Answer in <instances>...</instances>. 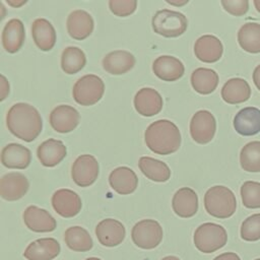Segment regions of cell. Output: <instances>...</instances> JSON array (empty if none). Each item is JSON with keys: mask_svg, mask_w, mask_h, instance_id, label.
Here are the masks:
<instances>
[{"mask_svg": "<svg viewBox=\"0 0 260 260\" xmlns=\"http://www.w3.org/2000/svg\"><path fill=\"white\" fill-rule=\"evenodd\" d=\"M67 148L61 140L50 138L42 142L38 149L37 155L44 167L52 168L60 164L66 156Z\"/></svg>", "mask_w": 260, "mask_h": 260, "instance_id": "7402d4cb", "label": "cell"}, {"mask_svg": "<svg viewBox=\"0 0 260 260\" xmlns=\"http://www.w3.org/2000/svg\"><path fill=\"white\" fill-rule=\"evenodd\" d=\"M35 44L42 51H50L56 43V31L52 23L45 18H38L31 24Z\"/></svg>", "mask_w": 260, "mask_h": 260, "instance_id": "83f0119b", "label": "cell"}, {"mask_svg": "<svg viewBox=\"0 0 260 260\" xmlns=\"http://www.w3.org/2000/svg\"><path fill=\"white\" fill-rule=\"evenodd\" d=\"M167 2L169 3V4H171V5H184V4H186V3H188V0H185V1H183V2H173V1H170V0H167Z\"/></svg>", "mask_w": 260, "mask_h": 260, "instance_id": "b9f144b4", "label": "cell"}, {"mask_svg": "<svg viewBox=\"0 0 260 260\" xmlns=\"http://www.w3.org/2000/svg\"><path fill=\"white\" fill-rule=\"evenodd\" d=\"M146 146L156 154L167 155L176 152L181 145V133L177 125L169 120L151 123L144 133Z\"/></svg>", "mask_w": 260, "mask_h": 260, "instance_id": "7a4b0ae2", "label": "cell"}, {"mask_svg": "<svg viewBox=\"0 0 260 260\" xmlns=\"http://www.w3.org/2000/svg\"><path fill=\"white\" fill-rule=\"evenodd\" d=\"M6 125L14 136L26 142L35 140L43 128L39 111L26 103H16L8 110Z\"/></svg>", "mask_w": 260, "mask_h": 260, "instance_id": "6da1fadb", "label": "cell"}, {"mask_svg": "<svg viewBox=\"0 0 260 260\" xmlns=\"http://www.w3.org/2000/svg\"><path fill=\"white\" fill-rule=\"evenodd\" d=\"M151 24L155 34L166 38H177L186 31L188 20L179 11L162 9L152 16Z\"/></svg>", "mask_w": 260, "mask_h": 260, "instance_id": "5b68a950", "label": "cell"}, {"mask_svg": "<svg viewBox=\"0 0 260 260\" xmlns=\"http://www.w3.org/2000/svg\"><path fill=\"white\" fill-rule=\"evenodd\" d=\"M26 1H22V2H20V3H14V2H12V1H8L7 0V3L9 4V5H11V6H14V7H17V6H20V5H22V4H24Z\"/></svg>", "mask_w": 260, "mask_h": 260, "instance_id": "7bdbcfd3", "label": "cell"}, {"mask_svg": "<svg viewBox=\"0 0 260 260\" xmlns=\"http://www.w3.org/2000/svg\"><path fill=\"white\" fill-rule=\"evenodd\" d=\"M243 205L250 209L260 208V183L247 181L241 187Z\"/></svg>", "mask_w": 260, "mask_h": 260, "instance_id": "e575fe53", "label": "cell"}, {"mask_svg": "<svg viewBox=\"0 0 260 260\" xmlns=\"http://www.w3.org/2000/svg\"><path fill=\"white\" fill-rule=\"evenodd\" d=\"M110 10L117 16L125 17L132 14L137 7L136 0H110Z\"/></svg>", "mask_w": 260, "mask_h": 260, "instance_id": "8d00e7d4", "label": "cell"}, {"mask_svg": "<svg viewBox=\"0 0 260 260\" xmlns=\"http://www.w3.org/2000/svg\"><path fill=\"white\" fill-rule=\"evenodd\" d=\"M153 73L164 81L180 79L185 72L183 63L176 57L165 55L157 57L152 64Z\"/></svg>", "mask_w": 260, "mask_h": 260, "instance_id": "d6986e66", "label": "cell"}, {"mask_svg": "<svg viewBox=\"0 0 260 260\" xmlns=\"http://www.w3.org/2000/svg\"><path fill=\"white\" fill-rule=\"evenodd\" d=\"M61 247L54 238H42L31 242L23 252L27 260H53L60 253Z\"/></svg>", "mask_w": 260, "mask_h": 260, "instance_id": "e0dca14e", "label": "cell"}, {"mask_svg": "<svg viewBox=\"0 0 260 260\" xmlns=\"http://www.w3.org/2000/svg\"><path fill=\"white\" fill-rule=\"evenodd\" d=\"M30 150L18 143H9L1 151V162L8 169L23 170L30 164Z\"/></svg>", "mask_w": 260, "mask_h": 260, "instance_id": "603a6c76", "label": "cell"}, {"mask_svg": "<svg viewBox=\"0 0 260 260\" xmlns=\"http://www.w3.org/2000/svg\"><path fill=\"white\" fill-rule=\"evenodd\" d=\"M78 111L68 105L57 106L50 114V124L59 133H68L76 128L79 123Z\"/></svg>", "mask_w": 260, "mask_h": 260, "instance_id": "5bb4252c", "label": "cell"}, {"mask_svg": "<svg viewBox=\"0 0 260 260\" xmlns=\"http://www.w3.org/2000/svg\"><path fill=\"white\" fill-rule=\"evenodd\" d=\"M52 206L62 217H73L81 210V199L79 195L69 189H59L52 196Z\"/></svg>", "mask_w": 260, "mask_h": 260, "instance_id": "30bf717a", "label": "cell"}, {"mask_svg": "<svg viewBox=\"0 0 260 260\" xmlns=\"http://www.w3.org/2000/svg\"><path fill=\"white\" fill-rule=\"evenodd\" d=\"M105 92V83L101 77L87 74L80 77L73 85L72 94L74 101L81 106L96 104Z\"/></svg>", "mask_w": 260, "mask_h": 260, "instance_id": "8992f818", "label": "cell"}, {"mask_svg": "<svg viewBox=\"0 0 260 260\" xmlns=\"http://www.w3.org/2000/svg\"><path fill=\"white\" fill-rule=\"evenodd\" d=\"M138 166L142 174L151 181L167 182L171 177V170L168 165L153 157L141 156Z\"/></svg>", "mask_w": 260, "mask_h": 260, "instance_id": "f546056e", "label": "cell"}, {"mask_svg": "<svg viewBox=\"0 0 260 260\" xmlns=\"http://www.w3.org/2000/svg\"><path fill=\"white\" fill-rule=\"evenodd\" d=\"M64 241L67 247L75 252H86L91 250L93 246L89 233L78 225L70 226L65 231Z\"/></svg>", "mask_w": 260, "mask_h": 260, "instance_id": "4dcf8cb0", "label": "cell"}, {"mask_svg": "<svg viewBox=\"0 0 260 260\" xmlns=\"http://www.w3.org/2000/svg\"><path fill=\"white\" fill-rule=\"evenodd\" d=\"M204 207L207 213L214 217H231L237 208L236 196L228 187L213 186L204 195Z\"/></svg>", "mask_w": 260, "mask_h": 260, "instance_id": "3957f363", "label": "cell"}, {"mask_svg": "<svg viewBox=\"0 0 260 260\" xmlns=\"http://www.w3.org/2000/svg\"><path fill=\"white\" fill-rule=\"evenodd\" d=\"M86 63L83 51L77 47H67L61 55V68L67 74H75L80 71Z\"/></svg>", "mask_w": 260, "mask_h": 260, "instance_id": "d6a6232c", "label": "cell"}, {"mask_svg": "<svg viewBox=\"0 0 260 260\" xmlns=\"http://www.w3.org/2000/svg\"><path fill=\"white\" fill-rule=\"evenodd\" d=\"M222 44L215 36L204 35L197 39L194 45L195 56L205 63L218 61L222 56Z\"/></svg>", "mask_w": 260, "mask_h": 260, "instance_id": "ac0fdd59", "label": "cell"}, {"mask_svg": "<svg viewBox=\"0 0 260 260\" xmlns=\"http://www.w3.org/2000/svg\"><path fill=\"white\" fill-rule=\"evenodd\" d=\"M253 3H254V5H255V7H256L257 11H258V12H260V0H254V1H253Z\"/></svg>", "mask_w": 260, "mask_h": 260, "instance_id": "f6af8a7d", "label": "cell"}, {"mask_svg": "<svg viewBox=\"0 0 260 260\" xmlns=\"http://www.w3.org/2000/svg\"><path fill=\"white\" fill-rule=\"evenodd\" d=\"M192 87L201 94H209L218 85L217 73L209 68H197L191 74Z\"/></svg>", "mask_w": 260, "mask_h": 260, "instance_id": "f1b7e54d", "label": "cell"}, {"mask_svg": "<svg viewBox=\"0 0 260 260\" xmlns=\"http://www.w3.org/2000/svg\"><path fill=\"white\" fill-rule=\"evenodd\" d=\"M85 260H102V259L96 258V257H90V258H86Z\"/></svg>", "mask_w": 260, "mask_h": 260, "instance_id": "bcb514c9", "label": "cell"}, {"mask_svg": "<svg viewBox=\"0 0 260 260\" xmlns=\"http://www.w3.org/2000/svg\"><path fill=\"white\" fill-rule=\"evenodd\" d=\"M238 43L246 52L260 53V24L247 22L238 31Z\"/></svg>", "mask_w": 260, "mask_h": 260, "instance_id": "1f68e13d", "label": "cell"}, {"mask_svg": "<svg viewBox=\"0 0 260 260\" xmlns=\"http://www.w3.org/2000/svg\"><path fill=\"white\" fill-rule=\"evenodd\" d=\"M240 162L242 169L246 172H260V141H251L242 148Z\"/></svg>", "mask_w": 260, "mask_h": 260, "instance_id": "836d02e7", "label": "cell"}, {"mask_svg": "<svg viewBox=\"0 0 260 260\" xmlns=\"http://www.w3.org/2000/svg\"><path fill=\"white\" fill-rule=\"evenodd\" d=\"M220 3L226 12L235 16L244 15L249 9L248 0H221Z\"/></svg>", "mask_w": 260, "mask_h": 260, "instance_id": "74e56055", "label": "cell"}, {"mask_svg": "<svg viewBox=\"0 0 260 260\" xmlns=\"http://www.w3.org/2000/svg\"><path fill=\"white\" fill-rule=\"evenodd\" d=\"M28 187V180L23 174L11 172L0 180V195L7 201H15L26 194Z\"/></svg>", "mask_w": 260, "mask_h": 260, "instance_id": "8fae6325", "label": "cell"}, {"mask_svg": "<svg viewBox=\"0 0 260 260\" xmlns=\"http://www.w3.org/2000/svg\"><path fill=\"white\" fill-rule=\"evenodd\" d=\"M110 186L121 195L133 193L138 185V178L128 167H118L109 176Z\"/></svg>", "mask_w": 260, "mask_h": 260, "instance_id": "cb8c5ba5", "label": "cell"}, {"mask_svg": "<svg viewBox=\"0 0 260 260\" xmlns=\"http://www.w3.org/2000/svg\"><path fill=\"white\" fill-rule=\"evenodd\" d=\"M235 130L243 136H253L260 132V110L247 107L240 110L234 118Z\"/></svg>", "mask_w": 260, "mask_h": 260, "instance_id": "ffe728a7", "label": "cell"}, {"mask_svg": "<svg viewBox=\"0 0 260 260\" xmlns=\"http://www.w3.org/2000/svg\"><path fill=\"white\" fill-rule=\"evenodd\" d=\"M213 260H241V258L234 252H225L216 256Z\"/></svg>", "mask_w": 260, "mask_h": 260, "instance_id": "f35d334b", "label": "cell"}, {"mask_svg": "<svg viewBox=\"0 0 260 260\" xmlns=\"http://www.w3.org/2000/svg\"><path fill=\"white\" fill-rule=\"evenodd\" d=\"M99 162L91 154L79 155L71 168V177L80 187H88L95 182L99 176Z\"/></svg>", "mask_w": 260, "mask_h": 260, "instance_id": "9c48e42d", "label": "cell"}, {"mask_svg": "<svg viewBox=\"0 0 260 260\" xmlns=\"http://www.w3.org/2000/svg\"><path fill=\"white\" fill-rule=\"evenodd\" d=\"M253 82L256 85V87L260 90V64L254 69V72H253Z\"/></svg>", "mask_w": 260, "mask_h": 260, "instance_id": "60d3db41", "label": "cell"}, {"mask_svg": "<svg viewBox=\"0 0 260 260\" xmlns=\"http://www.w3.org/2000/svg\"><path fill=\"white\" fill-rule=\"evenodd\" d=\"M162 228L154 219H142L131 231L133 243L141 249L150 250L157 247L162 240Z\"/></svg>", "mask_w": 260, "mask_h": 260, "instance_id": "52a82bcc", "label": "cell"}, {"mask_svg": "<svg viewBox=\"0 0 260 260\" xmlns=\"http://www.w3.org/2000/svg\"><path fill=\"white\" fill-rule=\"evenodd\" d=\"M24 25L20 19L12 18L6 22L2 30V45L6 52L16 53L24 43Z\"/></svg>", "mask_w": 260, "mask_h": 260, "instance_id": "484cf974", "label": "cell"}, {"mask_svg": "<svg viewBox=\"0 0 260 260\" xmlns=\"http://www.w3.org/2000/svg\"><path fill=\"white\" fill-rule=\"evenodd\" d=\"M161 260H181V259L176 257V256H166Z\"/></svg>", "mask_w": 260, "mask_h": 260, "instance_id": "ee69618b", "label": "cell"}, {"mask_svg": "<svg viewBox=\"0 0 260 260\" xmlns=\"http://www.w3.org/2000/svg\"><path fill=\"white\" fill-rule=\"evenodd\" d=\"M255 260H260V258H258V259H255Z\"/></svg>", "mask_w": 260, "mask_h": 260, "instance_id": "7dc6e473", "label": "cell"}, {"mask_svg": "<svg viewBox=\"0 0 260 260\" xmlns=\"http://www.w3.org/2000/svg\"><path fill=\"white\" fill-rule=\"evenodd\" d=\"M250 96L251 87L243 78H231L223 84L221 88V98L228 104H241L248 101Z\"/></svg>", "mask_w": 260, "mask_h": 260, "instance_id": "4316f807", "label": "cell"}, {"mask_svg": "<svg viewBox=\"0 0 260 260\" xmlns=\"http://www.w3.org/2000/svg\"><path fill=\"white\" fill-rule=\"evenodd\" d=\"M216 131V121L213 115L206 110L196 112L190 121V134L199 144H206L212 140Z\"/></svg>", "mask_w": 260, "mask_h": 260, "instance_id": "ba28073f", "label": "cell"}, {"mask_svg": "<svg viewBox=\"0 0 260 260\" xmlns=\"http://www.w3.org/2000/svg\"><path fill=\"white\" fill-rule=\"evenodd\" d=\"M241 238L248 242L260 240V213L247 217L241 225Z\"/></svg>", "mask_w": 260, "mask_h": 260, "instance_id": "d590c367", "label": "cell"}, {"mask_svg": "<svg viewBox=\"0 0 260 260\" xmlns=\"http://www.w3.org/2000/svg\"><path fill=\"white\" fill-rule=\"evenodd\" d=\"M135 65V57L128 51L116 50L103 59V68L110 74L121 75L130 71Z\"/></svg>", "mask_w": 260, "mask_h": 260, "instance_id": "d4e9b609", "label": "cell"}, {"mask_svg": "<svg viewBox=\"0 0 260 260\" xmlns=\"http://www.w3.org/2000/svg\"><path fill=\"white\" fill-rule=\"evenodd\" d=\"M162 98L159 92L150 87L139 89L134 96L135 110L144 117H151L158 114L162 109Z\"/></svg>", "mask_w": 260, "mask_h": 260, "instance_id": "9a60e30c", "label": "cell"}, {"mask_svg": "<svg viewBox=\"0 0 260 260\" xmlns=\"http://www.w3.org/2000/svg\"><path fill=\"white\" fill-rule=\"evenodd\" d=\"M9 93V83L4 75H1V101L5 100Z\"/></svg>", "mask_w": 260, "mask_h": 260, "instance_id": "ab89813d", "label": "cell"}, {"mask_svg": "<svg viewBox=\"0 0 260 260\" xmlns=\"http://www.w3.org/2000/svg\"><path fill=\"white\" fill-rule=\"evenodd\" d=\"M66 24L69 36L77 41H81L89 37L94 26L91 15L85 10L81 9L72 11L68 15Z\"/></svg>", "mask_w": 260, "mask_h": 260, "instance_id": "2e32d148", "label": "cell"}, {"mask_svg": "<svg viewBox=\"0 0 260 260\" xmlns=\"http://www.w3.org/2000/svg\"><path fill=\"white\" fill-rule=\"evenodd\" d=\"M172 207L180 217H192L198 210V196L193 189L183 187L174 194Z\"/></svg>", "mask_w": 260, "mask_h": 260, "instance_id": "44dd1931", "label": "cell"}, {"mask_svg": "<svg viewBox=\"0 0 260 260\" xmlns=\"http://www.w3.org/2000/svg\"><path fill=\"white\" fill-rule=\"evenodd\" d=\"M195 247L202 253H213L222 248L228 242L225 229L217 223L205 222L200 224L193 236Z\"/></svg>", "mask_w": 260, "mask_h": 260, "instance_id": "277c9868", "label": "cell"}, {"mask_svg": "<svg viewBox=\"0 0 260 260\" xmlns=\"http://www.w3.org/2000/svg\"><path fill=\"white\" fill-rule=\"evenodd\" d=\"M95 236L103 246L116 247L124 241L126 230L121 221L114 218H106L95 226Z\"/></svg>", "mask_w": 260, "mask_h": 260, "instance_id": "7c38bea8", "label": "cell"}, {"mask_svg": "<svg viewBox=\"0 0 260 260\" xmlns=\"http://www.w3.org/2000/svg\"><path fill=\"white\" fill-rule=\"evenodd\" d=\"M22 217L24 224L30 231L36 233H50L57 226L56 219L49 213V211L36 205L26 207Z\"/></svg>", "mask_w": 260, "mask_h": 260, "instance_id": "4fadbf2b", "label": "cell"}]
</instances>
